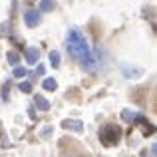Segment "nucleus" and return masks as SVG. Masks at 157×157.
Returning a JSON list of instances; mask_svg holds the SVG:
<instances>
[{
  "label": "nucleus",
  "mask_w": 157,
  "mask_h": 157,
  "mask_svg": "<svg viewBox=\"0 0 157 157\" xmlns=\"http://www.w3.org/2000/svg\"><path fill=\"white\" fill-rule=\"evenodd\" d=\"M68 50L76 60H80V64L90 56L88 42H86L84 34H82L80 30H76V28H72V30L68 32Z\"/></svg>",
  "instance_id": "obj_1"
},
{
  "label": "nucleus",
  "mask_w": 157,
  "mask_h": 157,
  "mask_svg": "<svg viewBox=\"0 0 157 157\" xmlns=\"http://www.w3.org/2000/svg\"><path fill=\"white\" fill-rule=\"evenodd\" d=\"M121 137V129L117 125H105L104 129L100 131V139L104 145H115Z\"/></svg>",
  "instance_id": "obj_2"
},
{
  "label": "nucleus",
  "mask_w": 157,
  "mask_h": 157,
  "mask_svg": "<svg viewBox=\"0 0 157 157\" xmlns=\"http://www.w3.org/2000/svg\"><path fill=\"white\" fill-rule=\"evenodd\" d=\"M24 22H26L28 28H36L40 24V12L38 10H28L24 14Z\"/></svg>",
  "instance_id": "obj_3"
},
{
  "label": "nucleus",
  "mask_w": 157,
  "mask_h": 157,
  "mask_svg": "<svg viewBox=\"0 0 157 157\" xmlns=\"http://www.w3.org/2000/svg\"><path fill=\"white\" fill-rule=\"evenodd\" d=\"M62 127H64V129H72V131H76V133H82V131H84V123H82L80 119H64V121H62Z\"/></svg>",
  "instance_id": "obj_4"
},
{
  "label": "nucleus",
  "mask_w": 157,
  "mask_h": 157,
  "mask_svg": "<svg viewBox=\"0 0 157 157\" xmlns=\"http://www.w3.org/2000/svg\"><path fill=\"white\" fill-rule=\"evenodd\" d=\"M24 56H26V62H28V64L34 66L36 62L40 60V50H38V48H26V54H24Z\"/></svg>",
  "instance_id": "obj_5"
},
{
  "label": "nucleus",
  "mask_w": 157,
  "mask_h": 157,
  "mask_svg": "<svg viewBox=\"0 0 157 157\" xmlns=\"http://www.w3.org/2000/svg\"><path fill=\"white\" fill-rule=\"evenodd\" d=\"M34 104H36V109H42V111H48V109H50V101H48L44 96H36Z\"/></svg>",
  "instance_id": "obj_6"
},
{
  "label": "nucleus",
  "mask_w": 157,
  "mask_h": 157,
  "mask_svg": "<svg viewBox=\"0 0 157 157\" xmlns=\"http://www.w3.org/2000/svg\"><path fill=\"white\" fill-rule=\"evenodd\" d=\"M123 74H125L127 78H131V76L139 78V76L143 74V70H141V68H129V66H125V64H123Z\"/></svg>",
  "instance_id": "obj_7"
},
{
  "label": "nucleus",
  "mask_w": 157,
  "mask_h": 157,
  "mask_svg": "<svg viewBox=\"0 0 157 157\" xmlns=\"http://www.w3.org/2000/svg\"><path fill=\"white\" fill-rule=\"evenodd\" d=\"M52 8H54V0H40L38 12H50Z\"/></svg>",
  "instance_id": "obj_8"
},
{
  "label": "nucleus",
  "mask_w": 157,
  "mask_h": 157,
  "mask_svg": "<svg viewBox=\"0 0 157 157\" xmlns=\"http://www.w3.org/2000/svg\"><path fill=\"white\" fill-rule=\"evenodd\" d=\"M56 88H58V82L54 80V78H46V80H44V90H48V92H54Z\"/></svg>",
  "instance_id": "obj_9"
},
{
  "label": "nucleus",
  "mask_w": 157,
  "mask_h": 157,
  "mask_svg": "<svg viewBox=\"0 0 157 157\" xmlns=\"http://www.w3.org/2000/svg\"><path fill=\"white\" fill-rule=\"evenodd\" d=\"M50 64H52V68H58L60 66V52H50Z\"/></svg>",
  "instance_id": "obj_10"
},
{
  "label": "nucleus",
  "mask_w": 157,
  "mask_h": 157,
  "mask_svg": "<svg viewBox=\"0 0 157 157\" xmlns=\"http://www.w3.org/2000/svg\"><path fill=\"white\" fill-rule=\"evenodd\" d=\"M6 58H8V64H10V66H16V64L20 62V56H18L16 52H8Z\"/></svg>",
  "instance_id": "obj_11"
},
{
  "label": "nucleus",
  "mask_w": 157,
  "mask_h": 157,
  "mask_svg": "<svg viewBox=\"0 0 157 157\" xmlns=\"http://www.w3.org/2000/svg\"><path fill=\"white\" fill-rule=\"evenodd\" d=\"M135 115H137V113H133V111H129V109H123V111H121V117L125 119V121H133Z\"/></svg>",
  "instance_id": "obj_12"
},
{
  "label": "nucleus",
  "mask_w": 157,
  "mask_h": 157,
  "mask_svg": "<svg viewBox=\"0 0 157 157\" xmlns=\"http://www.w3.org/2000/svg\"><path fill=\"white\" fill-rule=\"evenodd\" d=\"M8 34H10V22L0 24V38H2V36H8Z\"/></svg>",
  "instance_id": "obj_13"
},
{
  "label": "nucleus",
  "mask_w": 157,
  "mask_h": 157,
  "mask_svg": "<svg viewBox=\"0 0 157 157\" xmlns=\"http://www.w3.org/2000/svg\"><path fill=\"white\" fill-rule=\"evenodd\" d=\"M20 92L30 94L32 92V84H30V82H20Z\"/></svg>",
  "instance_id": "obj_14"
},
{
  "label": "nucleus",
  "mask_w": 157,
  "mask_h": 157,
  "mask_svg": "<svg viewBox=\"0 0 157 157\" xmlns=\"http://www.w3.org/2000/svg\"><path fill=\"white\" fill-rule=\"evenodd\" d=\"M24 76H26V70L16 66V68H14V78H24Z\"/></svg>",
  "instance_id": "obj_15"
},
{
  "label": "nucleus",
  "mask_w": 157,
  "mask_h": 157,
  "mask_svg": "<svg viewBox=\"0 0 157 157\" xmlns=\"http://www.w3.org/2000/svg\"><path fill=\"white\" fill-rule=\"evenodd\" d=\"M28 115H30V119H36V111H34V107H28Z\"/></svg>",
  "instance_id": "obj_16"
},
{
  "label": "nucleus",
  "mask_w": 157,
  "mask_h": 157,
  "mask_svg": "<svg viewBox=\"0 0 157 157\" xmlns=\"http://www.w3.org/2000/svg\"><path fill=\"white\" fill-rule=\"evenodd\" d=\"M36 74H38V76H42V74H44V66H38V70H36Z\"/></svg>",
  "instance_id": "obj_17"
},
{
  "label": "nucleus",
  "mask_w": 157,
  "mask_h": 157,
  "mask_svg": "<svg viewBox=\"0 0 157 157\" xmlns=\"http://www.w3.org/2000/svg\"><path fill=\"white\" fill-rule=\"evenodd\" d=\"M0 133H2V127H0Z\"/></svg>",
  "instance_id": "obj_18"
}]
</instances>
